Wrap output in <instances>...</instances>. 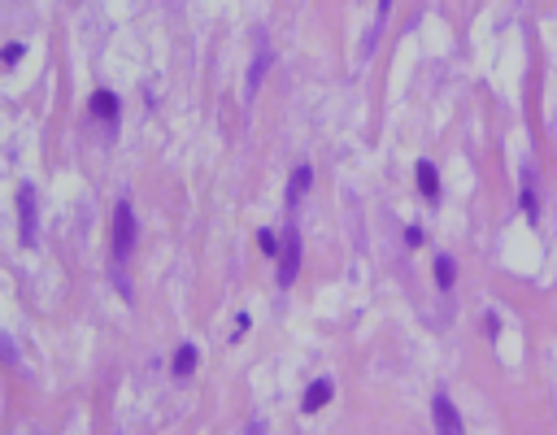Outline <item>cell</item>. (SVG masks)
Here are the masks:
<instances>
[{"label":"cell","mask_w":557,"mask_h":435,"mask_svg":"<svg viewBox=\"0 0 557 435\" xmlns=\"http://www.w3.org/2000/svg\"><path fill=\"white\" fill-rule=\"evenodd\" d=\"M0 366H18V348H13L9 335H0Z\"/></svg>","instance_id":"cell-16"},{"label":"cell","mask_w":557,"mask_h":435,"mask_svg":"<svg viewBox=\"0 0 557 435\" xmlns=\"http://www.w3.org/2000/svg\"><path fill=\"white\" fill-rule=\"evenodd\" d=\"M135 239H140V222H135V209L131 201L122 196L113 205V231H109V270H113V283H118V292L131 300V279L122 275L131 253H135Z\"/></svg>","instance_id":"cell-1"},{"label":"cell","mask_w":557,"mask_h":435,"mask_svg":"<svg viewBox=\"0 0 557 435\" xmlns=\"http://www.w3.org/2000/svg\"><path fill=\"white\" fill-rule=\"evenodd\" d=\"M331 396H335V383L331 379H314L305 388V396H301V413H318L322 405H331Z\"/></svg>","instance_id":"cell-8"},{"label":"cell","mask_w":557,"mask_h":435,"mask_svg":"<svg viewBox=\"0 0 557 435\" xmlns=\"http://www.w3.org/2000/svg\"><path fill=\"white\" fill-rule=\"evenodd\" d=\"M309 187H314V166H309V161H301V166L292 170V179H288V214H297V205L305 201Z\"/></svg>","instance_id":"cell-7"},{"label":"cell","mask_w":557,"mask_h":435,"mask_svg":"<svg viewBox=\"0 0 557 435\" xmlns=\"http://www.w3.org/2000/svg\"><path fill=\"white\" fill-rule=\"evenodd\" d=\"M388 13H392V0H379V9H374V26L366 31V44H362V57H370V53H374V44H379L383 26H388Z\"/></svg>","instance_id":"cell-12"},{"label":"cell","mask_w":557,"mask_h":435,"mask_svg":"<svg viewBox=\"0 0 557 435\" xmlns=\"http://www.w3.org/2000/svg\"><path fill=\"white\" fill-rule=\"evenodd\" d=\"M22 53H26V48H22L18 40H9L5 48H0V66H18V61H22Z\"/></svg>","instance_id":"cell-14"},{"label":"cell","mask_w":557,"mask_h":435,"mask_svg":"<svg viewBox=\"0 0 557 435\" xmlns=\"http://www.w3.org/2000/svg\"><path fill=\"white\" fill-rule=\"evenodd\" d=\"M518 201H522V214H527L531 222H540V196H535V170H522V191H518Z\"/></svg>","instance_id":"cell-11"},{"label":"cell","mask_w":557,"mask_h":435,"mask_svg":"<svg viewBox=\"0 0 557 435\" xmlns=\"http://www.w3.org/2000/svg\"><path fill=\"white\" fill-rule=\"evenodd\" d=\"M422 239H427V231H422V227H405V244H409V248H418Z\"/></svg>","instance_id":"cell-17"},{"label":"cell","mask_w":557,"mask_h":435,"mask_svg":"<svg viewBox=\"0 0 557 435\" xmlns=\"http://www.w3.org/2000/svg\"><path fill=\"white\" fill-rule=\"evenodd\" d=\"M414 179H418V191L427 201H440V170L431 166V161H418L414 166Z\"/></svg>","instance_id":"cell-10"},{"label":"cell","mask_w":557,"mask_h":435,"mask_svg":"<svg viewBox=\"0 0 557 435\" xmlns=\"http://www.w3.org/2000/svg\"><path fill=\"white\" fill-rule=\"evenodd\" d=\"M431 418H435V431H440V435H466L462 413H457V405H453L449 392H435V396H431Z\"/></svg>","instance_id":"cell-5"},{"label":"cell","mask_w":557,"mask_h":435,"mask_svg":"<svg viewBox=\"0 0 557 435\" xmlns=\"http://www.w3.org/2000/svg\"><path fill=\"white\" fill-rule=\"evenodd\" d=\"M196 366H201V348H196V344H178L174 348V361H170V375L174 379H192Z\"/></svg>","instance_id":"cell-9"},{"label":"cell","mask_w":557,"mask_h":435,"mask_svg":"<svg viewBox=\"0 0 557 435\" xmlns=\"http://www.w3.org/2000/svg\"><path fill=\"white\" fill-rule=\"evenodd\" d=\"M257 244H261V253H266V257H274V253H278V235H274L270 227H261V231H257Z\"/></svg>","instance_id":"cell-15"},{"label":"cell","mask_w":557,"mask_h":435,"mask_svg":"<svg viewBox=\"0 0 557 435\" xmlns=\"http://www.w3.org/2000/svg\"><path fill=\"white\" fill-rule=\"evenodd\" d=\"M274 66V48L266 44V35H257V48H253V61H249V78H244V101H253L261 92V78L270 74Z\"/></svg>","instance_id":"cell-4"},{"label":"cell","mask_w":557,"mask_h":435,"mask_svg":"<svg viewBox=\"0 0 557 435\" xmlns=\"http://www.w3.org/2000/svg\"><path fill=\"white\" fill-rule=\"evenodd\" d=\"M88 114L96 122H105L109 131L118 126V114H122V101H118V92H109V87H96L92 92V101H88Z\"/></svg>","instance_id":"cell-6"},{"label":"cell","mask_w":557,"mask_h":435,"mask_svg":"<svg viewBox=\"0 0 557 435\" xmlns=\"http://www.w3.org/2000/svg\"><path fill=\"white\" fill-rule=\"evenodd\" d=\"M301 257H305V248H301V227L288 218V222H283V244H278V253H274V262H278L274 279H278V287H292V283H297Z\"/></svg>","instance_id":"cell-2"},{"label":"cell","mask_w":557,"mask_h":435,"mask_svg":"<svg viewBox=\"0 0 557 435\" xmlns=\"http://www.w3.org/2000/svg\"><path fill=\"white\" fill-rule=\"evenodd\" d=\"M435 287H440V292H453V287H457V262L449 253L435 257Z\"/></svg>","instance_id":"cell-13"},{"label":"cell","mask_w":557,"mask_h":435,"mask_svg":"<svg viewBox=\"0 0 557 435\" xmlns=\"http://www.w3.org/2000/svg\"><path fill=\"white\" fill-rule=\"evenodd\" d=\"M253 435H257V431H253Z\"/></svg>","instance_id":"cell-18"},{"label":"cell","mask_w":557,"mask_h":435,"mask_svg":"<svg viewBox=\"0 0 557 435\" xmlns=\"http://www.w3.org/2000/svg\"><path fill=\"white\" fill-rule=\"evenodd\" d=\"M18 239H22V248L40 244V191H35V183L18 187Z\"/></svg>","instance_id":"cell-3"}]
</instances>
